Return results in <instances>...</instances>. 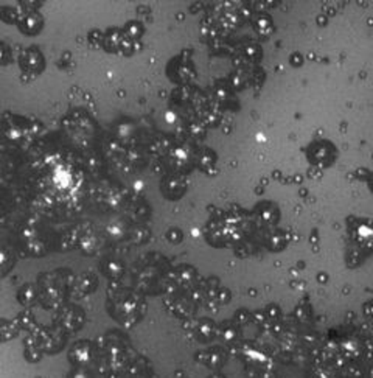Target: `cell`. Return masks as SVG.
Masks as SVG:
<instances>
[{
	"label": "cell",
	"instance_id": "5",
	"mask_svg": "<svg viewBox=\"0 0 373 378\" xmlns=\"http://www.w3.org/2000/svg\"><path fill=\"white\" fill-rule=\"evenodd\" d=\"M97 287V280L92 274H82L77 279V296H86L87 293H92Z\"/></svg>",
	"mask_w": 373,
	"mask_h": 378
},
{
	"label": "cell",
	"instance_id": "4",
	"mask_svg": "<svg viewBox=\"0 0 373 378\" xmlns=\"http://www.w3.org/2000/svg\"><path fill=\"white\" fill-rule=\"evenodd\" d=\"M121 38H123V31H120L119 28H109L104 33L103 48L109 53H119Z\"/></svg>",
	"mask_w": 373,
	"mask_h": 378
},
{
	"label": "cell",
	"instance_id": "8",
	"mask_svg": "<svg viewBox=\"0 0 373 378\" xmlns=\"http://www.w3.org/2000/svg\"><path fill=\"white\" fill-rule=\"evenodd\" d=\"M16 325L11 321H6V319H0V342L8 341L16 335Z\"/></svg>",
	"mask_w": 373,
	"mask_h": 378
},
{
	"label": "cell",
	"instance_id": "3",
	"mask_svg": "<svg viewBox=\"0 0 373 378\" xmlns=\"http://www.w3.org/2000/svg\"><path fill=\"white\" fill-rule=\"evenodd\" d=\"M82 312L80 308H64L60 315L61 327L64 325L67 330H78V327L82 324Z\"/></svg>",
	"mask_w": 373,
	"mask_h": 378
},
{
	"label": "cell",
	"instance_id": "12",
	"mask_svg": "<svg viewBox=\"0 0 373 378\" xmlns=\"http://www.w3.org/2000/svg\"><path fill=\"white\" fill-rule=\"evenodd\" d=\"M87 39L90 44H92L94 47H98L102 46L103 47V39H104V33H102L99 30H92L87 35Z\"/></svg>",
	"mask_w": 373,
	"mask_h": 378
},
{
	"label": "cell",
	"instance_id": "9",
	"mask_svg": "<svg viewBox=\"0 0 373 378\" xmlns=\"http://www.w3.org/2000/svg\"><path fill=\"white\" fill-rule=\"evenodd\" d=\"M38 299V291H35L33 285H27L19 291V300L22 302V305H33V302Z\"/></svg>",
	"mask_w": 373,
	"mask_h": 378
},
{
	"label": "cell",
	"instance_id": "6",
	"mask_svg": "<svg viewBox=\"0 0 373 378\" xmlns=\"http://www.w3.org/2000/svg\"><path fill=\"white\" fill-rule=\"evenodd\" d=\"M21 18V11L18 8L13 6H0V19H2L5 23H16L18 25Z\"/></svg>",
	"mask_w": 373,
	"mask_h": 378
},
{
	"label": "cell",
	"instance_id": "2",
	"mask_svg": "<svg viewBox=\"0 0 373 378\" xmlns=\"http://www.w3.org/2000/svg\"><path fill=\"white\" fill-rule=\"evenodd\" d=\"M18 27L23 33V35H27V36L39 35L40 30H43V27H44V18L38 11L21 13Z\"/></svg>",
	"mask_w": 373,
	"mask_h": 378
},
{
	"label": "cell",
	"instance_id": "10",
	"mask_svg": "<svg viewBox=\"0 0 373 378\" xmlns=\"http://www.w3.org/2000/svg\"><path fill=\"white\" fill-rule=\"evenodd\" d=\"M103 271L107 277H111V279H117V277H120L123 268L117 262H115V260L109 258L103 263Z\"/></svg>",
	"mask_w": 373,
	"mask_h": 378
},
{
	"label": "cell",
	"instance_id": "7",
	"mask_svg": "<svg viewBox=\"0 0 373 378\" xmlns=\"http://www.w3.org/2000/svg\"><path fill=\"white\" fill-rule=\"evenodd\" d=\"M14 258L10 251L0 248V277H4L13 268Z\"/></svg>",
	"mask_w": 373,
	"mask_h": 378
},
{
	"label": "cell",
	"instance_id": "11",
	"mask_svg": "<svg viewBox=\"0 0 373 378\" xmlns=\"http://www.w3.org/2000/svg\"><path fill=\"white\" fill-rule=\"evenodd\" d=\"M11 61H13V56H11L10 47H8L5 42H0V67L10 64Z\"/></svg>",
	"mask_w": 373,
	"mask_h": 378
},
{
	"label": "cell",
	"instance_id": "1",
	"mask_svg": "<svg viewBox=\"0 0 373 378\" xmlns=\"http://www.w3.org/2000/svg\"><path fill=\"white\" fill-rule=\"evenodd\" d=\"M19 64L22 72L31 75V77H36V75L43 73L45 67V60L40 50L36 47H30L27 50H23L19 58Z\"/></svg>",
	"mask_w": 373,
	"mask_h": 378
}]
</instances>
